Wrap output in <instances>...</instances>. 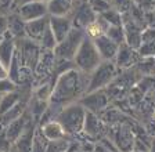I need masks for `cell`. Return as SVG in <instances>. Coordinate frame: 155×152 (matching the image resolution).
Here are the masks:
<instances>
[{
    "label": "cell",
    "mask_w": 155,
    "mask_h": 152,
    "mask_svg": "<svg viewBox=\"0 0 155 152\" xmlns=\"http://www.w3.org/2000/svg\"><path fill=\"white\" fill-rule=\"evenodd\" d=\"M87 83H89V75L75 68H71L58 75L53 86L48 108L42 116L43 120H40V123L55 119V115L61 108L72 102H78L87 93Z\"/></svg>",
    "instance_id": "6da1fadb"
},
{
    "label": "cell",
    "mask_w": 155,
    "mask_h": 152,
    "mask_svg": "<svg viewBox=\"0 0 155 152\" xmlns=\"http://www.w3.org/2000/svg\"><path fill=\"white\" fill-rule=\"evenodd\" d=\"M87 111L79 102H72L67 107L61 108L55 115V120L62 126L67 136L74 137L79 136L83 131L84 119H86Z\"/></svg>",
    "instance_id": "7a4b0ae2"
},
{
    "label": "cell",
    "mask_w": 155,
    "mask_h": 152,
    "mask_svg": "<svg viewBox=\"0 0 155 152\" xmlns=\"http://www.w3.org/2000/svg\"><path fill=\"white\" fill-rule=\"evenodd\" d=\"M101 62H103V60L97 51L94 42L89 37H84L78 49L76 54H75L74 60H72L74 68L86 75H90Z\"/></svg>",
    "instance_id": "3957f363"
},
{
    "label": "cell",
    "mask_w": 155,
    "mask_h": 152,
    "mask_svg": "<svg viewBox=\"0 0 155 152\" xmlns=\"http://www.w3.org/2000/svg\"><path fill=\"white\" fill-rule=\"evenodd\" d=\"M118 66L114 61H103L90 75L87 83V93L98 90H105L116 78H118Z\"/></svg>",
    "instance_id": "277c9868"
},
{
    "label": "cell",
    "mask_w": 155,
    "mask_h": 152,
    "mask_svg": "<svg viewBox=\"0 0 155 152\" xmlns=\"http://www.w3.org/2000/svg\"><path fill=\"white\" fill-rule=\"evenodd\" d=\"M86 37L83 29L79 28H72V31L68 33V36L65 37L62 42H60L57 44V47L54 49V55L57 60H62V61H69L72 62L75 54H76L78 49L81 43L83 42V39Z\"/></svg>",
    "instance_id": "5b68a950"
},
{
    "label": "cell",
    "mask_w": 155,
    "mask_h": 152,
    "mask_svg": "<svg viewBox=\"0 0 155 152\" xmlns=\"http://www.w3.org/2000/svg\"><path fill=\"white\" fill-rule=\"evenodd\" d=\"M42 51L43 50L39 46V43L33 42V40H29L26 37L17 40V53H18V58L22 68L35 72Z\"/></svg>",
    "instance_id": "8992f818"
},
{
    "label": "cell",
    "mask_w": 155,
    "mask_h": 152,
    "mask_svg": "<svg viewBox=\"0 0 155 152\" xmlns=\"http://www.w3.org/2000/svg\"><path fill=\"white\" fill-rule=\"evenodd\" d=\"M82 107L90 113L94 115H100L103 111L107 109V105L110 102V95L105 90H98V91H91V93H86L81 100L78 101Z\"/></svg>",
    "instance_id": "52a82bcc"
},
{
    "label": "cell",
    "mask_w": 155,
    "mask_h": 152,
    "mask_svg": "<svg viewBox=\"0 0 155 152\" xmlns=\"http://www.w3.org/2000/svg\"><path fill=\"white\" fill-rule=\"evenodd\" d=\"M18 14L21 17V20L24 22H29V21H35L48 17L47 13V4L42 3L39 0L35 2H29V3H24L18 7Z\"/></svg>",
    "instance_id": "ba28073f"
},
{
    "label": "cell",
    "mask_w": 155,
    "mask_h": 152,
    "mask_svg": "<svg viewBox=\"0 0 155 152\" xmlns=\"http://www.w3.org/2000/svg\"><path fill=\"white\" fill-rule=\"evenodd\" d=\"M72 24L75 28L83 29L87 25H90L93 21H96L97 14L90 8V6L87 4V2H82V3L75 4V8L71 14Z\"/></svg>",
    "instance_id": "9c48e42d"
},
{
    "label": "cell",
    "mask_w": 155,
    "mask_h": 152,
    "mask_svg": "<svg viewBox=\"0 0 155 152\" xmlns=\"http://www.w3.org/2000/svg\"><path fill=\"white\" fill-rule=\"evenodd\" d=\"M48 26H50L53 35L55 36L57 42L60 43L72 31L74 24H72L71 17H48Z\"/></svg>",
    "instance_id": "30bf717a"
},
{
    "label": "cell",
    "mask_w": 155,
    "mask_h": 152,
    "mask_svg": "<svg viewBox=\"0 0 155 152\" xmlns=\"http://www.w3.org/2000/svg\"><path fill=\"white\" fill-rule=\"evenodd\" d=\"M39 130H40L43 137H45L48 142H60V141H62L65 137H68L65 130L62 129V126L55 119L42 122L40 126H39Z\"/></svg>",
    "instance_id": "8fae6325"
},
{
    "label": "cell",
    "mask_w": 155,
    "mask_h": 152,
    "mask_svg": "<svg viewBox=\"0 0 155 152\" xmlns=\"http://www.w3.org/2000/svg\"><path fill=\"white\" fill-rule=\"evenodd\" d=\"M94 44L97 47V51L100 54L103 61H115L118 51H119V44H116L115 42L108 37V36H101L98 39L93 40Z\"/></svg>",
    "instance_id": "7c38bea8"
},
{
    "label": "cell",
    "mask_w": 155,
    "mask_h": 152,
    "mask_svg": "<svg viewBox=\"0 0 155 152\" xmlns=\"http://www.w3.org/2000/svg\"><path fill=\"white\" fill-rule=\"evenodd\" d=\"M139 51L133 47H130L129 44L123 43L122 46H119V51L115 58V64L118 66V69H129L132 65H134L139 58Z\"/></svg>",
    "instance_id": "4fadbf2b"
},
{
    "label": "cell",
    "mask_w": 155,
    "mask_h": 152,
    "mask_svg": "<svg viewBox=\"0 0 155 152\" xmlns=\"http://www.w3.org/2000/svg\"><path fill=\"white\" fill-rule=\"evenodd\" d=\"M104 129H105V123L101 120V118L98 115L87 112L82 134L87 136L89 138H100L104 134Z\"/></svg>",
    "instance_id": "5bb4252c"
},
{
    "label": "cell",
    "mask_w": 155,
    "mask_h": 152,
    "mask_svg": "<svg viewBox=\"0 0 155 152\" xmlns=\"http://www.w3.org/2000/svg\"><path fill=\"white\" fill-rule=\"evenodd\" d=\"M17 53V39L7 31L0 39V61L8 66Z\"/></svg>",
    "instance_id": "9a60e30c"
},
{
    "label": "cell",
    "mask_w": 155,
    "mask_h": 152,
    "mask_svg": "<svg viewBox=\"0 0 155 152\" xmlns=\"http://www.w3.org/2000/svg\"><path fill=\"white\" fill-rule=\"evenodd\" d=\"M47 28H48V17L25 22V37L39 43Z\"/></svg>",
    "instance_id": "2e32d148"
},
{
    "label": "cell",
    "mask_w": 155,
    "mask_h": 152,
    "mask_svg": "<svg viewBox=\"0 0 155 152\" xmlns=\"http://www.w3.org/2000/svg\"><path fill=\"white\" fill-rule=\"evenodd\" d=\"M75 4V0H50L47 3L48 17H71Z\"/></svg>",
    "instance_id": "e0dca14e"
},
{
    "label": "cell",
    "mask_w": 155,
    "mask_h": 152,
    "mask_svg": "<svg viewBox=\"0 0 155 152\" xmlns=\"http://www.w3.org/2000/svg\"><path fill=\"white\" fill-rule=\"evenodd\" d=\"M26 129H28V119L25 118V113H24L21 118H18L17 120L10 123L8 126L4 127V131H6L7 140L11 144H15L19 137L26 131Z\"/></svg>",
    "instance_id": "ac0fdd59"
},
{
    "label": "cell",
    "mask_w": 155,
    "mask_h": 152,
    "mask_svg": "<svg viewBox=\"0 0 155 152\" xmlns=\"http://www.w3.org/2000/svg\"><path fill=\"white\" fill-rule=\"evenodd\" d=\"M134 141L136 140L133 137L132 131L129 129H126L125 126H120L119 130H116L115 140L112 142L120 152H130L134 148Z\"/></svg>",
    "instance_id": "d6986e66"
},
{
    "label": "cell",
    "mask_w": 155,
    "mask_h": 152,
    "mask_svg": "<svg viewBox=\"0 0 155 152\" xmlns=\"http://www.w3.org/2000/svg\"><path fill=\"white\" fill-rule=\"evenodd\" d=\"M108 28H110V25H108L100 15H97L96 21H93L90 25H87L86 28H84V35H86V37H89V39L96 40L105 35Z\"/></svg>",
    "instance_id": "ffe728a7"
},
{
    "label": "cell",
    "mask_w": 155,
    "mask_h": 152,
    "mask_svg": "<svg viewBox=\"0 0 155 152\" xmlns=\"http://www.w3.org/2000/svg\"><path fill=\"white\" fill-rule=\"evenodd\" d=\"M22 101V93L15 89L13 91H8V93L0 95V115H3L4 112H7L8 109L14 108L17 104H19Z\"/></svg>",
    "instance_id": "44dd1931"
},
{
    "label": "cell",
    "mask_w": 155,
    "mask_h": 152,
    "mask_svg": "<svg viewBox=\"0 0 155 152\" xmlns=\"http://www.w3.org/2000/svg\"><path fill=\"white\" fill-rule=\"evenodd\" d=\"M7 31L17 40L25 37V22L21 20V17L18 14H14L7 20Z\"/></svg>",
    "instance_id": "7402d4cb"
},
{
    "label": "cell",
    "mask_w": 155,
    "mask_h": 152,
    "mask_svg": "<svg viewBox=\"0 0 155 152\" xmlns=\"http://www.w3.org/2000/svg\"><path fill=\"white\" fill-rule=\"evenodd\" d=\"M25 113V102L24 101H21L19 104H17L14 108H11V109H8L7 112H4L3 115H0V126H8L11 122H14V120H17L18 118H21Z\"/></svg>",
    "instance_id": "603a6c76"
},
{
    "label": "cell",
    "mask_w": 155,
    "mask_h": 152,
    "mask_svg": "<svg viewBox=\"0 0 155 152\" xmlns=\"http://www.w3.org/2000/svg\"><path fill=\"white\" fill-rule=\"evenodd\" d=\"M105 36H108L112 42H115L116 44H119V46L126 43V32H125L123 25H111L107 29Z\"/></svg>",
    "instance_id": "cb8c5ba5"
},
{
    "label": "cell",
    "mask_w": 155,
    "mask_h": 152,
    "mask_svg": "<svg viewBox=\"0 0 155 152\" xmlns=\"http://www.w3.org/2000/svg\"><path fill=\"white\" fill-rule=\"evenodd\" d=\"M57 44H58L57 39H55V36L53 35L51 29H50V26H48L47 29H46V32L43 33L42 39L39 42V46H40L42 50H45V51H54Z\"/></svg>",
    "instance_id": "d4e9b609"
},
{
    "label": "cell",
    "mask_w": 155,
    "mask_h": 152,
    "mask_svg": "<svg viewBox=\"0 0 155 152\" xmlns=\"http://www.w3.org/2000/svg\"><path fill=\"white\" fill-rule=\"evenodd\" d=\"M101 18H103L104 21H105L108 25H123V15L120 11H118L116 8H111V10H108L107 13L101 14Z\"/></svg>",
    "instance_id": "484cf974"
},
{
    "label": "cell",
    "mask_w": 155,
    "mask_h": 152,
    "mask_svg": "<svg viewBox=\"0 0 155 152\" xmlns=\"http://www.w3.org/2000/svg\"><path fill=\"white\" fill-rule=\"evenodd\" d=\"M86 2L97 15H101V14L107 13L108 10L112 8V4H111L110 0H86Z\"/></svg>",
    "instance_id": "4316f807"
},
{
    "label": "cell",
    "mask_w": 155,
    "mask_h": 152,
    "mask_svg": "<svg viewBox=\"0 0 155 152\" xmlns=\"http://www.w3.org/2000/svg\"><path fill=\"white\" fill-rule=\"evenodd\" d=\"M48 141L43 137V134L40 133V130L38 129V131L33 133V140H32V151L31 152H46L47 149Z\"/></svg>",
    "instance_id": "83f0119b"
},
{
    "label": "cell",
    "mask_w": 155,
    "mask_h": 152,
    "mask_svg": "<svg viewBox=\"0 0 155 152\" xmlns=\"http://www.w3.org/2000/svg\"><path fill=\"white\" fill-rule=\"evenodd\" d=\"M93 152H120V151L116 148V145L114 142H111L110 140L103 138L94 145Z\"/></svg>",
    "instance_id": "f1b7e54d"
},
{
    "label": "cell",
    "mask_w": 155,
    "mask_h": 152,
    "mask_svg": "<svg viewBox=\"0 0 155 152\" xmlns=\"http://www.w3.org/2000/svg\"><path fill=\"white\" fill-rule=\"evenodd\" d=\"M17 86L10 80V79H6V80H0V95L8 93V91L15 90Z\"/></svg>",
    "instance_id": "f546056e"
},
{
    "label": "cell",
    "mask_w": 155,
    "mask_h": 152,
    "mask_svg": "<svg viewBox=\"0 0 155 152\" xmlns=\"http://www.w3.org/2000/svg\"><path fill=\"white\" fill-rule=\"evenodd\" d=\"M6 79H8V66L0 61V80H6Z\"/></svg>",
    "instance_id": "4dcf8cb0"
},
{
    "label": "cell",
    "mask_w": 155,
    "mask_h": 152,
    "mask_svg": "<svg viewBox=\"0 0 155 152\" xmlns=\"http://www.w3.org/2000/svg\"><path fill=\"white\" fill-rule=\"evenodd\" d=\"M148 152H155V138L151 141V144H150V149Z\"/></svg>",
    "instance_id": "1f68e13d"
},
{
    "label": "cell",
    "mask_w": 155,
    "mask_h": 152,
    "mask_svg": "<svg viewBox=\"0 0 155 152\" xmlns=\"http://www.w3.org/2000/svg\"><path fill=\"white\" fill-rule=\"evenodd\" d=\"M29 2H35V0H21V2H19V6L24 3H29Z\"/></svg>",
    "instance_id": "d6a6232c"
},
{
    "label": "cell",
    "mask_w": 155,
    "mask_h": 152,
    "mask_svg": "<svg viewBox=\"0 0 155 152\" xmlns=\"http://www.w3.org/2000/svg\"><path fill=\"white\" fill-rule=\"evenodd\" d=\"M130 152H147V151H140V149H133V151H130Z\"/></svg>",
    "instance_id": "836d02e7"
},
{
    "label": "cell",
    "mask_w": 155,
    "mask_h": 152,
    "mask_svg": "<svg viewBox=\"0 0 155 152\" xmlns=\"http://www.w3.org/2000/svg\"><path fill=\"white\" fill-rule=\"evenodd\" d=\"M39 2H42V3H46V4H47L50 0H39Z\"/></svg>",
    "instance_id": "e575fe53"
},
{
    "label": "cell",
    "mask_w": 155,
    "mask_h": 152,
    "mask_svg": "<svg viewBox=\"0 0 155 152\" xmlns=\"http://www.w3.org/2000/svg\"><path fill=\"white\" fill-rule=\"evenodd\" d=\"M83 152H84V151H83Z\"/></svg>",
    "instance_id": "d590c367"
}]
</instances>
